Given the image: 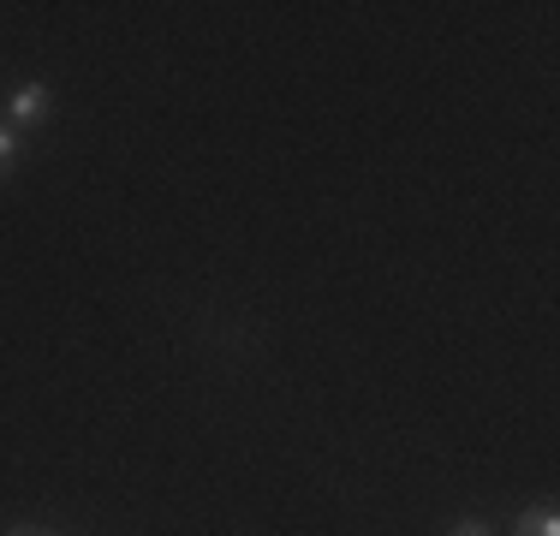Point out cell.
Wrapping results in <instances>:
<instances>
[{
  "mask_svg": "<svg viewBox=\"0 0 560 536\" xmlns=\"http://www.w3.org/2000/svg\"><path fill=\"white\" fill-rule=\"evenodd\" d=\"M513 536H560V518H555V506H537V513H525L513 525Z\"/></svg>",
  "mask_w": 560,
  "mask_h": 536,
  "instance_id": "cell-2",
  "label": "cell"
},
{
  "mask_svg": "<svg viewBox=\"0 0 560 536\" xmlns=\"http://www.w3.org/2000/svg\"><path fill=\"white\" fill-rule=\"evenodd\" d=\"M7 114H12V126H31V119H43V114H48V90H43V84H24L19 96H12Z\"/></svg>",
  "mask_w": 560,
  "mask_h": 536,
  "instance_id": "cell-1",
  "label": "cell"
},
{
  "mask_svg": "<svg viewBox=\"0 0 560 536\" xmlns=\"http://www.w3.org/2000/svg\"><path fill=\"white\" fill-rule=\"evenodd\" d=\"M12 167H19V131H12L7 119H0V179H7Z\"/></svg>",
  "mask_w": 560,
  "mask_h": 536,
  "instance_id": "cell-3",
  "label": "cell"
},
{
  "mask_svg": "<svg viewBox=\"0 0 560 536\" xmlns=\"http://www.w3.org/2000/svg\"><path fill=\"white\" fill-rule=\"evenodd\" d=\"M453 536H495V531H489L483 518H459V525H453Z\"/></svg>",
  "mask_w": 560,
  "mask_h": 536,
  "instance_id": "cell-4",
  "label": "cell"
},
{
  "mask_svg": "<svg viewBox=\"0 0 560 536\" xmlns=\"http://www.w3.org/2000/svg\"><path fill=\"white\" fill-rule=\"evenodd\" d=\"M12 536H43V531H12Z\"/></svg>",
  "mask_w": 560,
  "mask_h": 536,
  "instance_id": "cell-5",
  "label": "cell"
}]
</instances>
